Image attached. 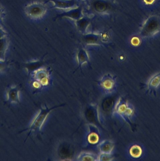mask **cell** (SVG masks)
I'll return each instance as SVG.
<instances>
[{
	"label": "cell",
	"instance_id": "cell-1",
	"mask_svg": "<svg viewBox=\"0 0 160 161\" xmlns=\"http://www.w3.org/2000/svg\"><path fill=\"white\" fill-rule=\"evenodd\" d=\"M47 7L41 3L34 2L27 4L24 8L25 14L32 19H39L46 14Z\"/></svg>",
	"mask_w": 160,
	"mask_h": 161
},
{
	"label": "cell",
	"instance_id": "cell-2",
	"mask_svg": "<svg viewBox=\"0 0 160 161\" xmlns=\"http://www.w3.org/2000/svg\"><path fill=\"white\" fill-rule=\"evenodd\" d=\"M49 110L48 109H41L37 114L30 126V130L33 131L40 130L46 120Z\"/></svg>",
	"mask_w": 160,
	"mask_h": 161
},
{
	"label": "cell",
	"instance_id": "cell-3",
	"mask_svg": "<svg viewBox=\"0 0 160 161\" xmlns=\"http://www.w3.org/2000/svg\"><path fill=\"white\" fill-rule=\"evenodd\" d=\"M33 77L41 86H49L50 83V74L47 69L39 68L33 71Z\"/></svg>",
	"mask_w": 160,
	"mask_h": 161
},
{
	"label": "cell",
	"instance_id": "cell-4",
	"mask_svg": "<svg viewBox=\"0 0 160 161\" xmlns=\"http://www.w3.org/2000/svg\"><path fill=\"white\" fill-rule=\"evenodd\" d=\"M115 112L124 119H129L133 113L131 108L121 100L117 103L115 107Z\"/></svg>",
	"mask_w": 160,
	"mask_h": 161
},
{
	"label": "cell",
	"instance_id": "cell-5",
	"mask_svg": "<svg viewBox=\"0 0 160 161\" xmlns=\"http://www.w3.org/2000/svg\"><path fill=\"white\" fill-rule=\"evenodd\" d=\"M100 86L103 91L106 93H110L115 89V80L111 74L104 75L100 81Z\"/></svg>",
	"mask_w": 160,
	"mask_h": 161
},
{
	"label": "cell",
	"instance_id": "cell-6",
	"mask_svg": "<svg viewBox=\"0 0 160 161\" xmlns=\"http://www.w3.org/2000/svg\"><path fill=\"white\" fill-rule=\"evenodd\" d=\"M52 3L54 8L63 10H68L77 7L75 0H49Z\"/></svg>",
	"mask_w": 160,
	"mask_h": 161
},
{
	"label": "cell",
	"instance_id": "cell-7",
	"mask_svg": "<svg viewBox=\"0 0 160 161\" xmlns=\"http://www.w3.org/2000/svg\"><path fill=\"white\" fill-rule=\"evenodd\" d=\"M59 16L68 18L76 21L83 17L82 8L81 7H76L69 9V11L65 12L59 15Z\"/></svg>",
	"mask_w": 160,
	"mask_h": 161
},
{
	"label": "cell",
	"instance_id": "cell-8",
	"mask_svg": "<svg viewBox=\"0 0 160 161\" xmlns=\"http://www.w3.org/2000/svg\"><path fill=\"white\" fill-rule=\"evenodd\" d=\"M110 2L107 0H95L92 4L94 11L103 14L106 13L110 8Z\"/></svg>",
	"mask_w": 160,
	"mask_h": 161
},
{
	"label": "cell",
	"instance_id": "cell-9",
	"mask_svg": "<svg viewBox=\"0 0 160 161\" xmlns=\"http://www.w3.org/2000/svg\"><path fill=\"white\" fill-rule=\"evenodd\" d=\"M7 100L11 103H19L20 102L19 90L17 86H12L7 92Z\"/></svg>",
	"mask_w": 160,
	"mask_h": 161
},
{
	"label": "cell",
	"instance_id": "cell-10",
	"mask_svg": "<svg viewBox=\"0 0 160 161\" xmlns=\"http://www.w3.org/2000/svg\"><path fill=\"white\" fill-rule=\"evenodd\" d=\"M114 144L110 140H105L102 141L98 145L100 153L111 154L114 148Z\"/></svg>",
	"mask_w": 160,
	"mask_h": 161
},
{
	"label": "cell",
	"instance_id": "cell-11",
	"mask_svg": "<svg viewBox=\"0 0 160 161\" xmlns=\"http://www.w3.org/2000/svg\"><path fill=\"white\" fill-rule=\"evenodd\" d=\"M141 8L145 10H152L157 8L160 0H139Z\"/></svg>",
	"mask_w": 160,
	"mask_h": 161
},
{
	"label": "cell",
	"instance_id": "cell-12",
	"mask_svg": "<svg viewBox=\"0 0 160 161\" xmlns=\"http://www.w3.org/2000/svg\"><path fill=\"white\" fill-rule=\"evenodd\" d=\"M101 37L99 35L95 33H88L84 34L83 41L87 45H99Z\"/></svg>",
	"mask_w": 160,
	"mask_h": 161
},
{
	"label": "cell",
	"instance_id": "cell-13",
	"mask_svg": "<svg viewBox=\"0 0 160 161\" xmlns=\"http://www.w3.org/2000/svg\"><path fill=\"white\" fill-rule=\"evenodd\" d=\"M8 46V40L7 36L0 39V60L5 61L6 54Z\"/></svg>",
	"mask_w": 160,
	"mask_h": 161
},
{
	"label": "cell",
	"instance_id": "cell-14",
	"mask_svg": "<svg viewBox=\"0 0 160 161\" xmlns=\"http://www.w3.org/2000/svg\"><path fill=\"white\" fill-rule=\"evenodd\" d=\"M76 24L79 31L85 34L89 26V20L88 19L82 17L80 19L76 20Z\"/></svg>",
	"mask_w": 160,
	"mask_h": 161
},
{
	"label": "cell",
	"instance_id": "cell-15",
	"mask_svg": "<svg viewBox=\"0 0 160 161\" xmlns=\"http://www.w3.org/2000/svg\"><path fill=\"white\" fill-rule=\"evenodd\" d=\"M99 136L95 128L91 127L87 136L88 142L91 145H95L99 142Z\"/></svg>",
	"mask_w": 160,
	"mask_h": 161
},
{
	"label": "cell",
	"instance_id": "cell-16",
	"mask_svg": "<svg viewBox=\"0 0 160 161\" xmlns=\"http://www.w3.org/2000/svg\"><path fill=\"white\" fill-rule=\"evenodd\" d=\"M143 150L142 147L137 145H133L129 149V154L132 158L137 159L142 156Z\"/></svg>",
	"mask_w": 160,
	"mask_h": 161
},
{
	"label": "cell",
	"instance_id": "cell-17",
	"mask_svg": "<svg viewBox=\"0 0 160 161\" xmlns=\"http://www.w3.org/2000/svg\"><path fill=\"white\" fill-rule=\"evenodd\" d=\"M77 59L78 64L81 66L88 63V54L84 49L79 50L77 53Z\"/></svg>",
	"mask_w": 160,
	"mask_h": 161
},
{
	"label": "cell",
	"instance_id": "cell-18",
	"mask_svg": "<svg viewBox=\"0 0 160 161\" xmlns=\"http://www.w3.org/2000/svg\"><path fill=\"white\" fill-rule=\"evenodd\" d=\"M98 156L90 153L83 152L78 156V161H98Z\"/></svg>",
	"mask_w": 160,
	"mask_h": 161
},
{
	"label": "cell",
	"instance_id": "cell-19",
	"mask_svg": "<svg viewBox=\"0 0 160 161\" xmlns=\"http://www.w3.org/2000/svg\"><path fill=\"white\" fill-rule=\"evenodd\" d=\"M142 43H143L142 38L137 35H135L131 38V45L133 47H137L140 46L141 47V45H142Z\"/></svg>",
	"mask_w": 160,
	"mask_h": 161
},
{
	"label": "cell",
	"instance_id": "cell-20",
	"mask_svg": "<svg viewBox=\"0 0 160 161\" xmlns=\"http://www.w3.org/2000/svg\"><path fill=\"white\" fill-rule=\"evenodd\" d=\"M112 160L111 154L100 153L98 156V161H111Z\"/></svg>",
	"mask_w": 160,
	"mask_h": 161
},
{
	"label": "cell",
	"instance_id": "cell-21",
	"mask_svg": "<svg viewBox=\"0 0 160 161\" xmlns=\"http://www.w3.org/2000/svg\"><path fill=\"white\" fill-rule=\"evenodd\" d=\"M6 67V64L5 62L0 60V71L4 70Z\"/></svg>",
	"mask_w": 160,
	"mask_h": 161
},
{
	"label": "cell",
	"instance_id": "cell-22",
	"mask_svg": "<svg viewBox=\"0 0 160 161\" xmlns=\"http://www.w3.org/2000/svg\"><path fill=\"white\" fill-rule=\"evenodd\" d=\"M7 34L5 31L0 26V39L6 36Z\"/></svg>",
	"mask_w": 160,
	"mask_h": 161
},
{
	"label": "cell",
	"instance_id": "cell-23",
	"mask_svg": "<svg viewBox=\"0 0 160 161\" xmlns=\"http://www.w3.org/2000/svg\"><path fill=\"white\" fill-rule=\"evenodd\" d=\"M3 8L0 6V20L3 18Z\"/></svg>",
	"mask_w": 160,
	"mask_h": 161
}]
</instances>
